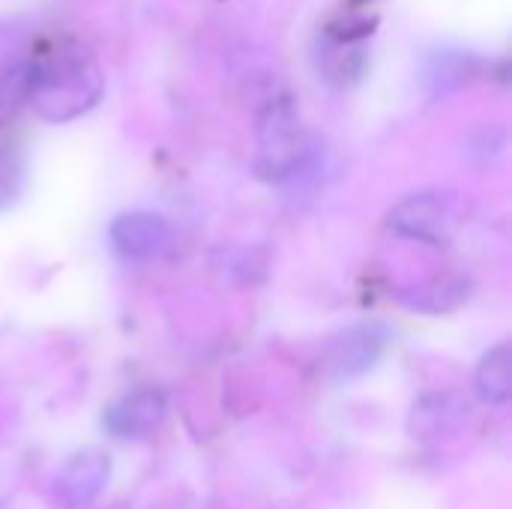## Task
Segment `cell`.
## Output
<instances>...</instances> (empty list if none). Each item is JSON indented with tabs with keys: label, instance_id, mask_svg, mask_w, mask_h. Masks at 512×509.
<instances>
[{
	"label": "cell",
	"instance_id": "1",
	"mask_svg": "<svg viewBox=\"0 0 512 509\" xmlns=\"http://www.w3.org/2000/svg\"><path fill=\"white\" fill-rule=\"evenodd\" d=\"M105 90L96 57L81 45L51 48L24 69V99L48 123H69L87 114Z\"/></svg>",
	"mask_w": 512,
	"mask_h": 509
},
{
	"label": "cell",
	"instance_id": "2",
	"mask_svg": "<svg viewBox=\"0 0 512 509\" xmlns=\"http://www.w3.org/2000/svg\"><path fill=\"white\" fill-rule=\"evenodd\" d=\"M312 159V141L309 132L297 114V105L291 99H273L261 117L255 132V159L252 168L267 183H285L297 177Z\"/></svg>",
	"mask_w": 512,
	"mask_h": 509
},
{
	"label": "cell",
	"instance_id": "3",
	"mask_svg": "<svg viewBox=\"0 0 512 509\" xmlns=\"http://www.w3.org/2000/svg\"><path fill=\"white\" fill-rule=\"evenodd\" d=\"M387 228L426 246H450L456 234V210L441 192H414L390 210Z\"/></svg>",
	"mask_w": 512,
	"mask_h": 509
},
{
	"label": "cell",
	"instance_id": "4",
	"mask_svg": "<svg viewBox=\"0 0 512 509\" xmlns=\"http://www.w3.org/2000/svg\"><path fill=\"white\" fill-rule=\"evenodd\" d=\"M111 480V459L99 450L69 456L51 480L54 509H87Z\"/></svg>",
	"mask_w": 512,
	"mask_h": 509
},
{
	"label": "cell",
	"instance_id": "5",
	"mask_svg": "<svg viewBox=\"0 0 512 509\" xmlns=\"http://www.w3.org/2000/svg\"><path fill=\"white\" fill-rule=\"evenodd\" d=\"M168 417V399L162 390L156 387H141V390H132L129 396L117 399L102 423L111 435L117 438H126V441H141V438H150L153 432L162 429Z\"/></svg>",
	"mask_w": 512,
	"mask_h": 509
},
{
	"label": "cell",
	"instance_id": "6",
	"mask_svg": "<svg viewBox=\"0 0 512 509\" xmlns=\"http://www.w3.org/2000/svg\"><path fill=\"white\" fill-rule=\"evenodd\" d=\"M111 246L126 261H153L171 246V225L156 213H123L111 222Z\"/></svg>",
	"mask_w": 512,
	"mask_h": 509
},
{
	"label": "cell",
	"instance_id": "7",
	"mask_svg": "<svg viewBox=\"0 0 512 509\" xmlns=\"http://www.w3.org/2000/svg\"><path fill=\"white\" fill-rule=\"evenodd\" d=\"M384 345L387 336L381 327H351L327 345V369L336 378H357L378 363Z\"/></svg>",
	"mask_w": 512,
	"mask_h": 509
},
{
	"label": "cell",
	"instance_id": "8",
	"mask_svg": "<svg viewBox=\"0 0 512 509\" xmlns=\"http://www.w3.org/2000/svg\"><path fill=\"white\" fill-rule=\"evenodd\" d=\"M471 417V402L459 393H432L420 399L411 411L408 429L414 438H441L453 435Z\"/></svg>",
	"mask_w": 512,
	"mask_h": 509
},
{
	"label": "cell",
	"instance_id": "9",
	"mask_svg": "<svg viewBox=\"0 0 512 509\" xmlns=\"http://www.w3.org/2000/svg\"><path fill=\"white\" fill-rule=\"evenodd\" d=\"M474 390L486 405H507L512 396V348L510 342L495 345L474 372Z\"/></svg>",
	"mask_w": 512,
	"mask_h": 509
},
{
	"label": "cell",
	"instance_id": "10",
	"mask_svg": "<svg viewBox=\"0 0 512 509\" xmlns=\"http://www.w3.org/2000/svg\"><path fill=\"white\" fill-rule=\"evenodd\" d=\"M468 294H471V282L465 276H438L414 288V294L408 297V306L420 312H447L465 303Z\"/></svg>",
	"mask_w": 512,
	"mask_h": 509
},
{
	"label": "cell",
	"instance_id": "11",
	"mask_svg": "<svg viewBox=\"0 0 512 509\" xmlns=\"http://www.w3.org/2000/svg\"><path fill=\"white\" fill-rule=\"evenodd\" d=\"M21 186H24V159L12 147L0 144V210L18 201Z\"/></svg>",
	"mask_w": 512,
	"mask_h": 509
}]
</instances>
